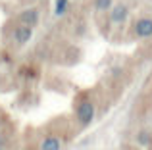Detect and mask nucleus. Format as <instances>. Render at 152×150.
<instances>
[{"mask_svg": "<svg viewBox=\"0 0 152 150\" xmlns=\"http://www.w3.org/2000/svg\"><path fill=\"white\" fill-rule=\"evenodd\" d=\"M94 116H96V110H94V104L89 98H83L75 104V119L81 127H89L94 121Z\"/></svg>", "mask_w": 152, "mask_h": 150, "instance_id": "nucleus-1", "label": "nucleus"}, {"mask_svg": "<svg viewBox=\"0 0 152 150\" xmlns=\"http://www.w3.org/2000/svg\"><path fill=\"white\" fill-rule=\"evenodd\" d=\"M133 33L137 39H150L152 37V17H139L133 23Z\"/></svg>", "mask_w": 152, "mask_h": 150, "instance_id": "nucleus-2", "label": "nucleus"}, {"mask_svg": "<svg viewBox=\"0 0 152 150\" xmlns=\"http://www.w3.org/2000/svg\"><path fill=\"white\" fill-rule=\"evenodd\" d=\"M39 17H41V14H39L37 8H25V10L18 15L19 25H27V27H31V29L39 23Z\"/></svg>", "mask_w": 152, "mask_h": 150, "instance_id": "nucleus-3", "label": "nucleus"}, {"mask_svg": "<svg viewBox=\"0 0 152 150\" xmlns=\"http://www.w3.org/2000/svg\"><path fill=\"white\" fill-rule=\"evenodd\" d=\"M127 17H129V8H127V4L119 2V4H114V6L110 8V21L112 23H123Z\"/></svg>", "mask_w": 152, "mask_h": 150, "instance_id": "nucleus-4", "label": "nucleus"}, {"mask_svg": "<svg viewBox=\"0 0 152 150\" xmlns=\"http://www.w3.org/2000/svg\"><path fill=\"white\" fill-rule=\"evenodd\" d=\"M12 37H14L15 44L18 46H25L27 42L31 41V37H33V29L27 25H18L14 29V33H12Z\"/></svg>", "mask_w": 152, "mask_h": 150, "instance_id": "nucleus-5", "label": "nucleus"}, {"mask_svg": "<svg viewBox=\"0 0 152 150\" xmlns=\"http://www.w3.org/2000/svg\"><path fill=\"white\" fill-rule=\"evenodd\" d=\"M39 150H62V139L56 135H46L41 141V148Z\"/></svg>", "mask_w": 152, "mask_h": 150, "instance_id": "nucleus-6", "label": "nucleus"}, {"mask_svg": "<svg viewBox=\"0 0 152 150\" xmlns=\"http://www.w3.org/2000/svg\"><path fill=\"white\" fill-rule=\"evenodd\" d=\"M67 6H69V0H56V4H54V14L58 15H64L67 12Z\"/></svg>", "mask_w": 152, "mask_h": 150, "instance_id": "nucleus-7", "label": "nucleus"}, {"mask_svg": "<svg viewBox=\"0 0 152 150\" xmlns=\"http://www.w3.org/2000/svg\"><path fill=\"white\" fill-rule=\"evenodd\" d=\"M114 6V0H94V10L96 12H110Z\"/></svg>", "mask_w": 152, "mask_h": 150, "instance_id": "nucleus-8", "label": "nucleus"}, {"mask_svg": "<svg viewBox=\"0 0 152 150\" xmlns=\"http://www.w3.org/2000/svg\"><path fill=\"white\" fill-rule=\"evenodd\" d=\"M137 141H139V144L146 146V144L150 143V133H148V131H141V133L137 135Z\"/></svg>", "mask_w": 152, "mask_h": 150, "instance_id": "nucleus-9", "label": "nucleus"}, {"mask_svg": "<svg viewBox=\"0 0 152 150\" xmlns=\"http://www.w3.org/2000/svg\"><path fill=\"white\" fill-rule=\"evenodd\" d=\"M8 144H10V141H8V137L4 135L2 131H0V150H6Z\"/></svg>", "mask_w": 152, "mask_h": 150, "instance_id": "nucleus-10", "label": "nucleus"}, {"mask_svg": "<svg viewBox=\"0 0 152 150\" xmlns=\"http://www.w3.org/2000/svg\"><path fill=\"white\" fill-rule=\"evenodd\" d=\"M2 123H4V119H2V116H0V129H2Z\"/></svg>", "mask_w": 152, "mask_h": 150, "instance_id": "nucleus-11", "label": "nucleus"}]
</instances>
